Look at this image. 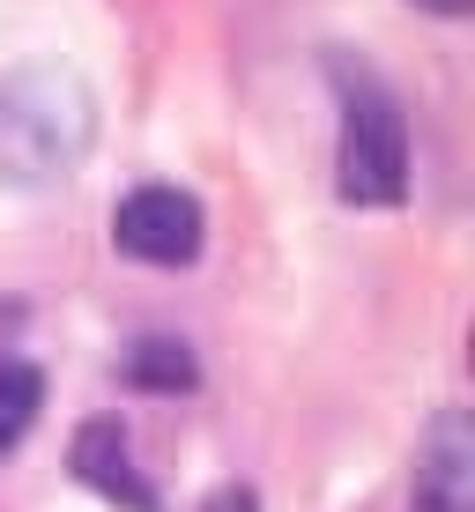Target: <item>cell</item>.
Wrapping results in <instances>:
<instances>
[{
  "instance_id": "obj_9",
  "label": "cell",
  "mask_w": 475,
  "mask_h": 512,
  "mask_svg": "<svg viewBox=\"0 0 475 512\" xmlns=\"http://www.w3.org/2000/svg\"><path fill=\"white\" fill-rule=\"evenodd\" d=\"M416 8H431V15H468L475 0H416Z\"/></svg>"
},
{
  "instance_id": "obj_5",
  "label": "cell",
  "mask_w": 475,
  "mask_h": 512,
  "mask_svg": "<svg viewBox=\"0 0 475 512\" xmlns=\"http://www.w3.org/2000/svg\"><path fill=\"white\" fill-rule=\"evenodd\" d=\"M75 475L119 512H156V490H149V475L134 468V446H127V431H119L112 416H97V423L75 431Z\"/></svg>"
},
{
  "instance_id": "obj_4",
  "label": "cell",
  "mask_w": 475,
  "mask_h": 512,
  "mask_svg": "<svg viewBox=\"0 0 475 512\" xmlns=\"http://www.w3.org/2000/svg\"><path fill=\"white\" fill-rule=\"evenodd\" d=\"M409 512H475V431L461 409H446L416 446Z\"/></svg>"
},
{
  "instance_id": "obj_2",
  "label": "cell",
  "mask_w": 475,
  "mask_h": 512,
  "mask_svg": "<svg viewBox=\"0 0 475 512\" xmlns=\"http://www.w3.org/2000/svg\"><path fill=\"white\" fill-rule=\"evenodd\" d=\"M342 134H334V193L349 208H401L409 201V119L364 60H334Z\"/></svg>"
},
{
  "instance_id": "obj_8",
  "label": "cell",
  "mask_w": 475,
  "mask_h": 512,
  "mask_svg": "<svg viewBox=\"0 0 475 512\" xmlns=\"http://www.w3.org/2000/svg\"><path fill=\"white\" fill-rule=\"evenodd\" d=\"M201 512H260V498L245 483H223V490H208V498H201Z\"/></svg>"
},
{
  "instance_id": "obj_3",
  "label": "cell",
  "mask_w": 475,
  "mask_h": 512,
  "mask_svg": "<svg viewBox=\"0 0 475 512\" xmlns=\"http://www.w3.org/2000/svg\"><path fill=\"white\" fill-rule=\"evenodd\" d=\"M201 238H208V216L179 186H134L112 208V245L142 268H186V260H201Z\"/></svg>"
},
{
  "instance_id": "obj_7",
  "label": "cell",
  "mask_w": 475,
  "mask_h": 512,
  "mask_svg": "<svg viewBox=\"0 0 475 512\" xmlns=\"http://www.w3.org/2000/svg\"><path fill=\"white\" fill-rule=\"evenodd\" d=\"M38 401H45L38 364H23V357H0V453H8V446H23V431L38 423Z\"/></svg>"
},
{
  "instance_id": "obj_1",
  "label": "cell",
  "mask_w": 475,
  "mask_h": 512,
  "mask_svg": "<svg viewBox=\"0 0 475 512\" xmlns=\"http://www.w3.org/2000/svg\"><path fill=\"white\" fill-rule=\"evenodd\" d=\"M90 149V90L67 67H23L0 82V179L52 186Z\"/></svg>"
},
{
  "instance_id": "obj_6",
  "label": "cell",
  "mask_w": 475,
  "mask_h": 512,
  "mask_svg": "<svg viewBox=\"0 0 475 512\" xmlns=\"http://www.w3.org/2000/svg\"><path fill=\"white\" fill-rule=\"evenodd\" d=\"M127 386H149V394H186V386H193L186 342H171V334L134 342V349H127Z\"/></svg>"
}]
</instances>
